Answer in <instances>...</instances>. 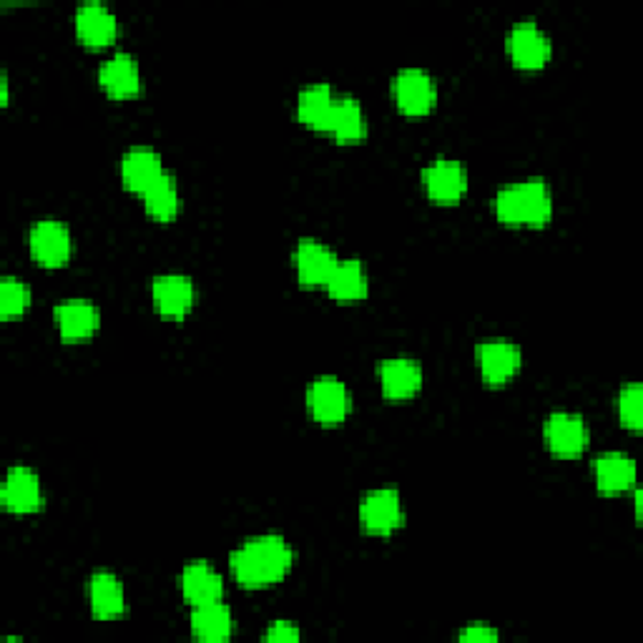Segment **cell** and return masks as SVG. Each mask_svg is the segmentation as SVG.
Returning <instances> with one entry per match:
<instances>
[{
  "label": "cell",
  "instance_id": "cell-1",
  "mask_svg": "<svg viewBox=\"0 0 643 643\" xmlns=\"http://www.w3.org/2000/svg\"><path fill=\"white\" fill-rule=\"evenodd\" d=\"M294 564V550L282 536L249 538L229 556L232 576L244 588H267L282 581Z\"/></svg>",
  "mask_w": 643,
  "mask_h": 643
},
{
  "label": "cell",
  "instance_id": "cell-2",
  "mask_svg": "<svg viewBox=\"0 0 643 643\" xmlns=\"http://www.w3.org/2000/svg\"><path fill=\"white\" fill-rule=\"evenodd\" d=\"M495 214L511 226H546L554 216V196L546 181H518L497 192Z\"/></svg>",
  "mask_w": 643,
  "mask_h": 643
},
{
  "label": "cell",
  "instance_id": "cell-3",
  "mask_svg": "<svg viewBox=\"0 0 643 643\" xmlns=\"http://www.w3.org/2000/svg\"><path fill=\"white\" fill-rule=\"evenodd\" d=\"M360 521L369 536H389L405 521L403 501L393 487H379L367 493L360 505Z\"/></svg>",
  "mask_w": 643,
  "mask_h": 643
},
{
  "label": "cell",
  "instance_id": "cell-4",
  "mask_svg": "<svg viewBox=\"0 0 643 643\" xmlns=\"http://www.w3.org/2000/svg\"><path fill=\"white\" fill-rule=\"evenodd\" d=\"M307 407L322 425H340L352 410L350 389L337 377H320L307 389Z\"/></svg>",
  "mask_w": 643,
  "mask_h": 643
},
{
  "label": "cell",
  "instance_id": "cell-5",
  "mask_svg": "<svg viewBox=\"0 0 643 643\" xmlns=\"http://www.w3.org/2000/svg\"><path fill=\"white\" fill-rule=\"evenodd\" d=\"M393 94L405 116H428L438 101L432 78L420 68L400 71L393 81Z\"/></svg>",
  "mask_w": 643,
  "mask_h": 643
},
{
  "label": "cell",
  "instance_id": "cell-6",
  "mask_svg": "<svg viewBox=\"0 0 643 643\" xmlns=\"http://www.w3.org/2000/svg\"><path fill=\"white\" fill-rule=\"evenodd\" d=\"M508 53L523 71H540L550 61V41L533 21L515 23L508 33Z\"/></svg>",
  "mask_w": 643,
  "mask_h": 643
},
{
  "label": "cell",
  "instance_id": "cell-7",
  "mask_svg": "<svg viewBox=\"0 0 643 643\" xmlns=\"http://www.w3.org/2000/svg\"><path fill=\"white\" fill-rule=\"evenodd\" d=\"M475 362L487 385H505L523 365L521 350L508 340H487L475 347Z\"/></svg>",
  "mask_w": 643,
  "mask_h": 643
},
{
  "label": "cell",
  "instance_id": "cell-8",
  "mask_svg": "<svg viewBox=\"0 0 643 643\" xmlns=\"http://www.w3.org/2000/svg\"><path fill=\"white\" fill-rule=\"evenodd\" d=\"M31 255L41 267L58 269L66 267L71 259V232L66 224L61 222H39L31 229Z\"/></svg>",
  "mask_w": 643,
  "mask_h": 643
},
{
  "label": "cell",
  "instance_id": "cell-9",
  "mask_svg": "<svg viewBox=\"0 0 643 643\" xmlns=\"http://www.w3.org/2000/svg\"><path fill=\"white\" fill-rule=\"evenodd\" d=\"M591 432L583 418L570 412H554L546 422V442L556 458H578L588 448Z\"/></svg>",
  "mask_w": 643,
  "mask_h": 643
},
{
  "label": "cell",
  "instance_id": "cell-10",
  "mask_svg": "<svg viewBox=\"0 0 643 643\" xmlns=\"http://www.w3.org/2000/svg\"><path fill=\"white\" fill-rule=\"evenodd\" d=\"M425 192L438 204H456L468 192V171L450 159H438L422 171Z\"/></svg>",
  "mask_w": 643,
  "mask_h": 643
},
{
  "label": "cell",
  "instance_id": "cell-11",
  "mask_svg": "<svg viewBox=\"0 0 643 643\" xmlns=\"http://www.w3.org/2000/svg\"><path fill=\"white\" fill-rule=\"evenodd\" d=\"M0 501H3L6 511L18 513V515H29V513L41 511L43 493H41L39 475H35L33 470L25 468V465L11 468L8 470Z\"/></svg>",
  "mask_w": 643,
  "mask_h": 643
},
{
  "label": "cell",
  "instance_id": "cell-12",
  "mask_svg": "<svg viewBox=\"0 0 643 643\" xmlns=\"http://www.w3.org/2000/svg\"><path fill=\"white\" fill-rule=\"evenodd\" d=\"M340 259L334 257V251L328 244L314 242V239H302L300 247L294 251V267L297 277L304 287H328L332 271L337 269Z\"/></svg>",
  "mask_w": 643,
  "mask_h": 643
},
{
  "label": "cell",
  "instance_id": "cell-13",
  "mask_svg": "<svg viewBox=\"0 0 643 643\" xmlns=\"http://www.w3.org/2000/svg\"><path fill=\"white\" fill-rule=\"evenodd\" d=\"M164 164H161L159 153L149 147H133L124 153L121 159V179L124 186L133 194H147L149 186L164 174Z\"/></svg>",
  "mask_w": 643,
  "mask_h": 643
},
{
  "label": "cell",
  "instance_id": "cell-14",
  "mask_svg": "<svg viewBox=\"0 0 643 643\" xmlns=\"http://www.w3.org/2000/svg\"><path fill=\"white\" fill-rule=\"evenodd\" d=\"M379 383L387 400H410L422 387V369L412 360H385L377 365Z\"/></svg>",
  "mask_w": 643,
  "mask_h": 643
},
{
  "label": "cell",
  "instance_id": "cell-15",
  "mask_svg": "<svg viewBox=\"0 0 643 643\" xmlns=\"http://www.w3.org/2000/svg\"><path fill=\"white\" fill-rule=\"evenodd\" d=\"M153 307L164 317H184L194 304V285L184 275H164L157 277L151 285Z\"/></svg>",
  "mask_w": 643,
  "mask_h": 643
},
{
  "label": "cell",
  "instance_id": "cell-16",
  "mask_svg": "<svg viewBox=\"0 0 643 643\" xmlns=\"http://www.w3.org/2000/svg\"><path fill=\"white\" fill-rule=\"evenodd\" d=\"M76 33L78 41L88 49H104L111 45L119 35V23L114 13L101 3H88L76 13Z\"/></svg>",
  "mask_w": 643,
  "mask_h": 643
},
{
  "label": "cell",
  "instance_id": "cell-17",
  "mask_svg": "<svg viewBox=\"0 0 643 643\" xmlns=\"http://www.w3.org/2000/svg\"><path fill=\"white\" fill-rule=\"evenodd\" d=\"M181 593L192 606L222 601L224 581L206 560H194L181 570Z\"/></svg>",
  "mask_w": 643,
  "mask_h": 643
},
{
  "label": "cell",
  "instance_id": "cell-18",
  "mask_svg": "<svg viewBox=\"0 0 643 643\" xmlns=\"http://www.w3.org/2000/svg\"><path fill=\"white\" fill-rule=\"evenodd\" d=\"M88 599H90V611H94V619H98V621L119 619L126 609L124 586H121L119 578H116L114 574H108V570H98V574L90 576Z\"/></svg>",
  "mask_w": 643,
  "mask_h": 643
},
{
  "label": "cell",
  "instance_id": "cell-19",
  "mask_svg": "<svg viewBox=\"0 0 643 643\" xmlns=\"http://www.w3.org/2000/svg\"><path fill=\"white\" fill-rule=\"evenodd\" d=\"M596 483L603 495H619L636 485V463L623 452H606L596 460Z\"/></svg>",
  "mask_w": 643,
  "mask_h": 643
},
{
  "label": "cell",
  "instance_id": "cell-20",
  "mask_svg": "<svg viewBox=\"0 0 643 643\" xmlns=\"http://www.w3.org/2000/svg\"><path fill=\"white\" fill-rule=\"evenodd\" d=\"M56 328L66 342L88 340L98 330V310L86 300H71L56 307Z\"/></svg>",
  "mask_w": 643,
  "mask_h": 643
},
{
  "label": "cell",
  "instance_id": "cell-21",
  "mask_svg": "<svg viewBox=\"0 0 643 643\" xmlns=\"http://www.w3.org/2000/svg\"><path fill=\"white\" fill-rule=\"evenodd\" d=\"M98 81L106 88V94L111 98H133L141 90V74L136 61L129 53H116L111 61H106V66L98 74Z\"/></svg>",
  "mask_w": 643,
  "mask_h": 643
},
{
  "label": "cell",
  "instance_id": "cell-22",
  "mask_svg": "<svg viewBox=\"0 0 643 643\" xmlns=\"http://www.w3.org/2000/svg\"><path fill=\"white\" fill-rule=\"evenodd\" d=\"M334 101H337V98L332 96V88L328 84H312L300 94V101H297V116H300V121L304 126H310L312 131L328 133L332 124Z\"/></svg>",
  "mask_w": 643,
  "mask_h": 643
},
{
  "label": "cell",
  "instance_id": "cell-23",
  "mask_svg": "<svg viewBox=\"0 0 643 643\" xmlns=\"http://www.w3.org/2000/svg\"><path fill=\"white\" fill-rule=\"evenodd\" d=\"M234 621L229 606L222 601H210L202 606H194L192 611V631L199 641L219 643L232 636Z\"/></svg>",
  "mask_w": 643,
  "mask_h": 643
},
{
  "label": "cell",
  "instance_id": "cell-24",
  "mask_svg": "<svg viewBox=\"0 0 643 643\" xmlns=\"http://www.w3.org/2000/svg\"><path fill=\"white\" fill-rule=\"evenodd\" d=\"M328 292L332 300L337 302H357L367 297V271L362 267V261L347 259L340 261L337 269L332 271Z\"/></svg>",
  "mask_w": 643,
  "mask_h": 643
},
{
  "label": "cell",
  "instance_id": "cell-25",
  "mask_svg": "<svg viewBox=\"0 0 643 643\" xmlns=\"http://www.w3.org/2000/svg\"><path fill=\"white\" fill-rule=\"evenodd\" d=\"M340 143H357L367 136V119L355 98L344 96L334 101L330 131Z\"/></svg>",
  "mask_w": 643,
  "mask_h": 643
},
{
  "label": "cell",
  "instance_id": "cell-26",
  "mask_svg": "<svg viewBox=\"0 0 643 643\" xmlns=\"http://www.w3.org/2000/svg\"><path fill=\"white\" fill-rule=\"evenodd\" d=\"M143 206H147V214L157 222H171L179 214V189L169 171H164L149 186V192L143 194Z\"/></svg>",
  "mask_w": 643,
  "mask_h": 643
},
{
  "label": "cell",
  "instance_id": "cell-27",
  "mask_svg": "<svg viewBox=\"0 0 643 643\" xmlns=\"http://www.w3.org/2000/svg\"><path fill=\"white\" fill-rule=\"evenodd\" d=\"M31 304V289L21 279L6 277L0 282V317L3 320H11V317L23 314Z\"/></svg>",
  "mask_w": 643,
  "mask_h": 643
},
{
  "label": "cell",
  "instance_id": "cell-28",
  "mask_svg": "<svg viewBox=\"0 0 643 643\" xmlns=\"http://www.w3.org/2000/svg\"><path fill=\"white\" fill-rule=\"evenodd\" d=\"M619 418L629 430L639 432L643 425V387L639 383H631L621 389L619 395Z\"/></svg>",
  "mask_w": 643,
  "mask_h": 643
},
{
  "label": "cell",
  "instance_id": "cell-29",
  "mask_svg": "<svg viewBox=\"0 0 643 643\" xmlns=\"http://www.w3.org/2000/svg\"><path fill=\"white\" fill-rule=\"evenodd\" d=\"M267 641H300L302 639V631L294 626V623H287V621H277L271 623L269 631L265 633Z\"/></svg>",
  "mask_w": 643,
  "mask_h": 643
},
{
  "label": "cell",
  "instance_id": "cell-30",
  "mask_svg": "<svg viewBox=\"0 0 643 643\" xmlns=\"http://www.w3.org/2000/svg\"><path fill=\"white\" fill-rule=\"evenodd\" d=\"M497 631L491 626H483V623H473L465 631H460V641H497Z\"/></svg>",
  "mask_w": 643,
  "mask_h": 643
},
{
  "label": "cell",
  "instance_id": "cell-31",
  "mask_svg": "<svg viewBox=\"0 0 643 643\" xmlns=\"http://www.w3.org/2000/svg\"><path fill=\"white\" fill-rule=\"evenodd\" d=\"M8 96H11V90H8V76H0V104L8 106Z\"/></svg>",
  "mask_w": 643,
  "mask_h": 643
}]
</instances>
